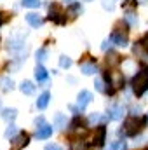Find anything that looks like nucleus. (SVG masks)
I'll return each instance as SVG.
<instances>
[{"label": "nucleus", "mask_w": 148, "mask_h": 150, "mask_svg": "<svg viewBox=\"0 0 148 150\" xmlns=\"http://www.w3.org/2000/svg\"><path fill=\"white\" fill-rule=\"evenodd\" d=\"M28 142H30V136H28L26 133H19L18 136H14V138L11 140V149L12 150H21L28 145Z\"/></svg>", "instance_id": "39448f33"}, {"label": "nucleus", "mask_w": 148, "mask_h": 150, "mask_svg": "<svg viewBox=\"0 0 148 150\" xmlns=\"http://www.w3.org/2000/svg\"><path fill=\"white\" fill-rule=\"evenodd\" d=\"M99 119H101V115H99V113H96V112H92L91 115H89V122H91V124L99 122Z\"/></svg>", "instance_id": "cd10ccee"}, {"label": "nucleus", "mask_w": 148, "mask_h": 150, "mask_svg": "<svg viewBox=\"0 0 148 150\" xmlns=\"http://www.w3.org/2000/svg\"><path fill=\"white\" fill-rule=\"evenodd\" d=\"M143 126H145V120L140 119V117H136V115H132V117L125 119V122H124V133L127 136H136L141 131Z\"/></svg>", "instance_id": "f03ea898"}, {"label": "nucleus", "mask_w": 148, "mask_h": 150, "mask_svg": "<svg viewBox=\"0 0 148 150\" xmlns=\"http://www.w3.org/2000/svg\"><path fill=\"white\" fill-rule=\"evenodd\" d=\"M2 117H4L7 122H12V120L18 117V110H16V108H4V113H2Z\"/></svg>", "instance_id": "2eb2a0df"}, {"label": "nucleus", "mask_w": 148, "mask_h": 150, "mask_svg": "<svg viewBox=\"0 0 148 150\" xmlns=\"http://www.w3.org/2000/svg\"><path fill=\"white\" fill-rule=\"evenodd\" d=\"M110 42H111V40H105V42H103V45H101V49H103V51H106V47L110 45Z\"/></svg>", "instance_id": "473e14b6"}, {"label": "nucleus", "mask_w": 148, "mask_h": 150, "mask_svg": "<svg viewBox=\"0 0 148 150\" xmlns=\"http://www.w3.org/2000/svg\"><path fill=\"white\" fill-rule=\"evenodd\" d=\"M94 86H96V89H98L99 93H106V89H105V86H103V80H101V79H96V80H94Z\"/></svg>", "instance_id": "bb28decb"}, {"label": "nucleus", "mask_w": 148, "mask_h": 150, "mask_svg": "<svg viewBox=\"0 0 148 150\" xmlns=\"http://www.w3.org/2000/svg\"><path fill=\"white\" fill-rule=\"evenodd\" d=\"M140 4H148V0H140Z\"/></svg>", "instance_id": "72a5a7b5"}, {"label": "nucleus", "mask_w": 148, "mask_h": 150, "mask_svg": "<svg viewBox=\"0 0 148 150\" xmlns=\"http://www.w3.org/2000/svg\"><path fill=\"white\" fill-rule=\"evenodd\" d=\"M59 67H61V68H70V67H72V59H70L68 56H61V58H59Z\"/></svg>", "instance_id": "5701e85b"}, {"label": "nucleus", "mask_w": 148, "mask_h": 150, "mask_svg": "<svg viewBox=\"0 0 148 150\" xmlns=\"http://www.w3.org/2000/svg\"><path fill=\"white\" fill-rule=\"evenodd\" d=\"M19 89H21L23 94H33V93H35V86H33V82H30V80H25V82L19 86Z\"/></svg>", "instance_id": "f8f14e48"}, {"label": "nucleus", "mask_w": 148, "mask_h": 150, "mask_svg": "<svg viewBox=\"0 0 148 150\" xmlns=\"http://www.w3.org/2000/svg\"><path fill=\"white\" fill-rule=\"evenodd\" d=\"M120 145H122V142H113L110 147H108V150H118L120 149Z\"/></svg>", "instance_id": "7c9ffc66"}, {"label": "nucleus", "mask_w": 148, "mask_h": 150, "mask_svg": "<svg viewBox=\"0 0 148 150\" xmlns=\"http://www.w3.org/2000/svg\"><path fill=\"white\" fill-rule=\"evenodd\" d=\"M63 2H73V0H63Z\"/></svg>", "instance_id": "c9c22d12"}, {"label": "nucleus", "mask_w": 148, "mask_h": 150, "mask_svg": "<svg viewBox=\"0 0 148 150\" xmlns=\"http://www.w3.org/2000/svg\"><path fill=\"white\" fill-rule=\"evenodd\" d=\"M49 100H51V94H49L47 91H44V93L38 96V100H37V108H38V110H44V108H47V105H49Z\"/></svg>", "instance_id": "9d476101"}, {"label": "nucleus", "mask_w": 148, "mask_h": 150, "mask_svg": "<svg viewBox=\"0 0 148 150\" xmlns=\"http://www.w3.org/2000/svg\"><path fill=\"white\" fill-rule=\"evenodd\" d=\"M117 63H118V54L110 52L108 58H106V65H108V67H113V65H117Z\"/></svg>", "instance_id": "4be33fe9"}, {"label": "nucleus", "mask_w": 148, "mask_h": 150, "mask_svg": "<svg viewBox=\"0 0 148 150\" xmlns=\"http://www.w3.org/2000/svg\"><path fill=\"white\" fill-rule=\"evenodd\" d=\"M23 47V38H9V49H14V51H18V49H21Z\"/></svg>", "instance_id": "6ab92c4d"}, {"label": "nucleus", "mask_w": 148, "mask_h": 150, "mask_svg": "<svg viewBox=\"0 0 148 150\" xmlns=\"http://www.w3.org/2000/svg\"><path fill=\"white\" fill-rule=\"evenodd\" d=\"M80 12H82V5H80V4H72V5L68 7V11H66V14H68L72 19H73V18H77Z\"/></svg>", "instance_id": "4468645a"}, {"label": "nucleus", "mask_w": 148, "mask_h": 150, "mask_svg": "<svg viewBox=\"0 0 148 150\" xmlns=\"http://www.w3.org/2000/svg\"><path fill=\"white\" fill-rule=\"evenodd\" d=\"M0 86H2L4 91H12V89H14V82H12V79H9V77H2V79H0Z\"/></svg>", "instance_id": "a211bd4d"}, {"label": "nucleus", "mask_w": 148, "mask_h": 150, "mask_svg": "<svg viewBox=\"0 0 148 150\" xmlns=\"http://www.w3.org/2000/svg\"><path fill=\"white\" fill-rule=\"evenodd\" d=\"M35 124H37V127H42V126L45 124V120H44V117H37V120H35Z\"/></svg>", "instance_id": "2f4dec72"}, {"label": "nucleus", "mask_w": 148, "mask_h": 150, "mask_svg": "<svg viewBox=\"0 0 148 150\" xmlns=\"http://www.w3.org/2000/svg\"><path fill=\"white\" fill-rule=\"evenodd\" d=\"M45 58H47V49H44V47H42V49H38V51H37V61H38V63H42Z\"/></svg>", "instance_id": "a878e982"}, {"label": "nucleus", "mask_w": 148, "mask_h": 150, "mask_svg": "<svg viewBox=\"0 0 148 150\" xmlns=\"http://www.w3.org/2000/svg\"><path fill=\"white\" fill-rule=\"evenodd\" d=\"M52 134V126H49V124H44L42 127H38L37 129V140H47L49 136Z\"/></svg>", "instance_id": "6e6552de"}, {"label": "nucleus", "mask_w": 148, "mask_h": 150, "mask_svg": "<svg viewBox=\"0 0 148 150\" xmlns=\"http://www.w3.org/2000/svg\"><path fill=\"white\" fill-rule=\"evenodd\" d=\"M21 5L23 7H30V9H37V7H40V0H23Z\"/></svg>", "instance_id": "aec40b11"}, {"label": "nucleus", "mask_w": 148, "mask_h": 150, "mask_svg": "<svg viewBox=\"0 0 148 150\" xmlns=\"http://www.w3.org/2000/svg\"><path fill=\"white\" fill-rule=\"evenodd\" d=\"M80 70H82L84 75H94L96 72H98V68H96L94 63H84V65L80 67Z\"/></svg>", "instance_id": "ddd939ff"}, {"label": "nucleus", "mask_w": 148, "mask_h": 150, "mask_svg": "<svg viewBox=\"0 0 148 150\" xmlns=\"http://www.w3.org/2000/svg\"><path fill=\"white\" fill-rule=\"evenodd\" d=\"M147 119H148V115H147Z\"/></svg>", "instance_id": "58836bf2"}, {"label": "nucleus", "mask_w": 148, "mask_h": 150, "mask_svg": "<svg viewBox=\"0 0 148 150\" xmlns=\"http://www.w3.org/2000/svg\"><path fill=\"white\" fill-rule=\"evenodd\" d=\"M49 19L58 23V25H65L66 23V12L58 5V4H52L49 7Z\"/></svg>", "instance_id": "7ed1b4c3"}, {"label": "nucleus", "mask_w": 148, "mask_h": 150, "mask_svg": "<svg viewBox=\"0 0 148 150\" xmlns=\"http://www.w3.org/2000/svg\"><path fill=\"white\" fill-rule=\"evenodd\" d=\"M124 113H125L124 105H115V107H111L110 110H108V119L110 120H118V119L124 117Z\"/></svg>", "instance_id": "0eeeda50"}, {"label": "nucleus", "mask_w": 148, "mask_h": 150, "mask_svg": "<svg viewBox=\"0 0 148 150\" xmlns=\"http://www.w3.org/2000/svg\"><path fill=\"white\" fill-rule=\"evenodd\" d=\"M26 21H28V25L33 26V28H38V26L42 25V18L38 16L37 12H30V14H26Z\"/></svg>", "instance_id": "9b49d317"}, {"label": "nucleus", "mask_w": 148, "mask_h": 150, "mask_svg": "<svg viewBox=\"0 0 148 150\" xmlns=\"http://www.w3.org/2000/svg\"><path fill=\"white\" fill-rule=\"evenodd\" d=\"M2 21H4V18H2V14H0V25H2Z\"/></svg>", "instance_id": "f704fd0d"}, {"label": "nucleus", "mask_w": 148, "mask_h": 150, "mask_svg": "<svg viewBox=\"0 0 148 150\" xmlns=\"http://www.w3.org/2000/svg\"><path fill=\"white\" fill-rule=\"evenodd\" d=\"M84 2H91V0H84Z\"/></svg>", "instance_id": "4c0bfd02"}, {"label": "nucleus", "mask_w": 148, "mask_h": 150, "mask_svg": "<svg viewBox=\"0 0 148 150\" xmlns=\"http://www.w3.org/2000/svg\"><path fill=\"white\" fill-rule=\"evenodd\" d=\"M91 100H92V93H91V91H80L78 96H77V105H78V108H80V110L85 108V107L91 103Z\"/></svg>", "instance_id": "423d86ee"}, {"label": "nucleus", "mask_w": 148, "mask_h": 150, "mask_svg": "<svg viewBox=\"0 0 148 150\" xmlns=\"http://www.w3.org/2000/svg\"><path fill=\"white\" fill-rule=\"evenodd\" d=\"M148 89V68L138 72L136 77L132 79V91L136 93V96H141Z\"/></svg>", "instance_id": "f257e3e1"}, {"label": "nucleus", "mask_w": 148, "mask_h": 150, "mask_svg": "<svg viewBox=\"0 0 148 150\" xmlns=\"http://www.w3.org/2000/svg\"><path fill=\"white\" fill-rule=\"evenodd\" d=\"M44 150H63L58 143H49V145H45V149Z\"/></svg>", "instance_id": "c85d7f7f"}, {"label": "nucleus", "mask_w": 148, "mask_h": 150, "mask_svg": "<svg viewBox=\"0 0 148 150\" xmlns=\"http://www.w3.org/2000/svg\"><path fill=\"white\" fill-rule=\"evenodd\" d=\"M54 124H56V127H59V129L66 127V115H65V113H56V115H54Z\"/></svg>", "instance_id": "f3484780"}, {"label": "nucleus", "mask_w": 148, "mask_h": 150, "mask_svg": "<svg viewBox=\"0 0 148 150\" xmlns=\"http://www.w3.org/2000/svg\"><path fill=\"white\" fill-rule=\"evenodd\" d=\"M117 2H118V0H101V5H103L105 11H113Z\"/></svg>", "instance_id": "412c9836"}, {"label": "nucleus", "mask_w": 148, "mask_h": 150, "mask_svg": "<svg viewBox=\"0 0 148 150\" xmlns=\"http://www.w3.org/2000/svg\"><path fill=\"white\" fill-rule=\"evenodd\" d=\"M125 23H129V25H138V18H136V14L127 12V16H125Z\"/></svg>", "instance_id": "393cba45"}, {"label": "nucleus", "mask_w": 148, "mask_h": 150, "mask_svg": "<svg viewBox=\"0 0 148 150\" xmlns=\"http://www.w3.org/2000/svg\"><path fill=\"white\" fill-rule=\"evenodd\" d=\"M16 133H18L16 126L14 124H9V127L5 129V138H12V136H16Z\"/></svg>", "instance_id": "b1692460"}, {"label": "nucleus", "mask_w": 148, "mask_h": 150, "mask_svg": "<svg viewBox=\"0 0 148 150\" xmlns=\"http://www.w3.org/2000/svg\"><path fill=\"white\" fill-rule=\"evenodd\" d=\"M131 112H132V115L140 117V112H141V107H140V105H134V107L131 108Z\"/></svg>", "instance_id": "c756f323"}, {"label": "nucleus", "mask_w": 148, "mask_h": 150, "mask_svg": "<svg viewBox=\"0 0 148 150\" xmlns=\"http://www.w3.org/2000/svg\"><path fill=\"white\" fill-rule=\"evenodd\" d=\"M47 70L42 67V65H37V68H35V79H37L38 82H44L45 79H47Z\"/></svg>", "instance_id": "dca6fc26"}, {"label": "nucleus", "mask_w": 148, "mask_h": 150, "mask_svg": "<svg viewBox=\"0 0 148 150\" xmlns=\"http://www.w3.org/2000/svg\"><path fill=\"white\" fill-rule=\"evenodd\" d=\"M0 108H2V100H0Z\"/></svg>", "instance_id": "e433bc0d"}, {"label": "nucleus", "mask_w": 148, "mask_h": 150, "mask_svg": "<svg viewBox=\"0 0 148 150\" xmlns=\"http://www.w3.org/2000/svg\"><path fill=\"white\" fill-rule=\"evenodd\" d=\"M105 136H106V129H105L103 126H98V129H96V133H94V143L101 147V145L105 143Z\"/></svg>", "instance_id": "1a4fd4ad"}, {"label": "nucleus", "mask_w": 148, "mask_h": 150, "mask_svg": "<svg viewBox=\"0 0 148 150\" xmlns=\"http://www.w3.org/2000/svg\"><path fill=\"white\" fill-rule=\"evenodd\" d=\"M110 40L115 45H118V47H125V45H127V30H125V28L120 30V26L117 25L115 30H113V33H111Z\"/></svg>", "instance_id": "20e7f679"}]
</instances>
